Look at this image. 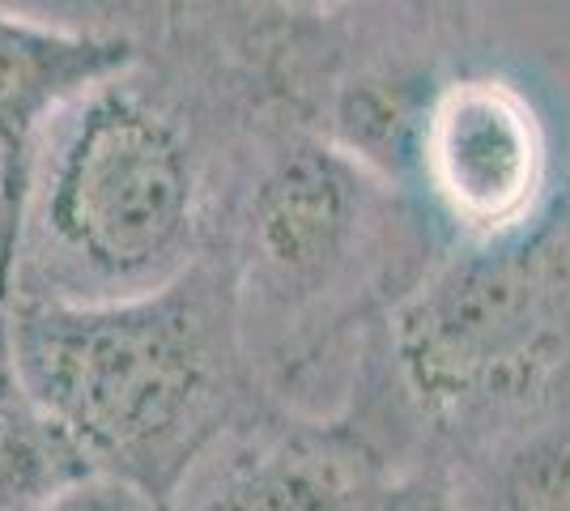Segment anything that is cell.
Segmentation results:
<instances>
[{"label":"cell","mask_w":570,"mask_h":511,"mask_svg":"<svg viewBox=\"0 0 570 511\" xmlns=\"http://www.w3.org/2000/svg\"><path fill=\"white\" fill-rule=\"evenodd\" d=\"M282 120L175 30L43 128L22 179L9 303H116L214 261L252 132Z\"/></svg>","instance_id":"obj_1"},{"label":"cell","mask_w":570,"mask_h":511,"mask_svg":"<svg viewBox=\"0 0 570 511\" xmlns=\"http://www.w3.org/2000/svg\"><path fill=\"white\" fill-rule=\"evenodd\" d=\"M448 247L396 179L307 124H261L238 158L217 256L264 401L341 414L371 333Z\"/></svg>","instance_id":"obj_2"},{"label":"cell","mask_w":570,"mask_h":511,"mask_svg":"<svg viewBox=\"0 0 570 511\" xmlns=\"http://www.w3.org/2000/svg\"><path fill=\"white\" fill-rule=\"evenodd\" d=\"M30 410L90 473L167 499L188 464L264 392L247 366L222 256L116 303H9Z\"/></svg>","instance_id":"obj_3"},{"label":"cell","mask_w":570,"mask_h":511,"mask_svg":"<svg viewBox=\"0 0 570 511\" xmlns=\"http://www.w3.org/2000/svg\"><path fill=\"white\" fill-rule=\"evenodd\" d=\"M558 193L549 124L515 77L448 73L430 102L413 196L452 244H494L546 214Z\"/></svg>","instance_id":"obj_4"},{"label":"cell","mask_w":570,"mask_h":511,"mask_svg":"<svg viewBox=\"0 0 570 511\" xmlns=\"http://www.w3.org/2000/svg\"><path fill=\"white\" fill-rule=\"evenodd\" d=\"M396 473L345 414L261 401L188 464L163 511H380Z\"/></svg>","instance_id":"obj_5"},{"label":"cell","mask_w":570,"mask_h":511,"mask_svg":"<svg viewBox=\"0 0 570 511\" xmlns=\"http://www.w3.org/2000/svg\"><path fill=\"white\" fill-rule=\"evenodd\" d=\"M145 39L0 4V179L22 205L35 141L72 98L124 69Z\"/></svg>","instance_id":"obj_6"},{"label":"cell","mask_w":570,"mask_h":511,"mask_svg":"<svg viewBox=\"0 0 570 511\" xmlns=\"http://www.w3.org/2000/svg\"><path fill=\"white\" fill-rule=\"evenodd\" d=\"M452 478L464 511H570V380Z\"/></svg>","instance_id":"obj_7"},{"label":"cell","mask_w":570,"mask_h":511,"mask_svg":"<svg viewBox=\"0 0 570 511\" xmlns=\"http://www.w3.org/2000/svg\"><path fill=\"white\" fill-rule=\"evenodd\" d=\"M81 478L90 464L30 401L0 410V511H43Z\"/></svg>","instance_id":"obj_8"},{"label":"cell","mask_w":570,"mask_h":511,"mask_svg":"<svg viewBox=\"0 0 570 511\" xmlns=\"http://www.w3.org/2000/svg\"><path fill=\"white\" fill-rule=\"evenodd\" d=\"M380 511H464V499L448 464L422 461L392 478Z\"/></svg>","instance_id":"obj_9"},{"label":"cell","mask_w":570,"mask_h":511,"mask_svg":"<svg viewBox=\"0 0 570 511\" xmlns=\"http://www.w3.org/2000/svg\"><path fill=\"white\" fill-rule=\"evenodd\" d=\"M43 511H163V503L149 499L145 490L119 482V478L90 473V478L72 482L65 494H56Z\"/></svg>","instance_id":"obj_10"},{"label":"cell","mask_w":570,"mask_h":511,"mask_svg":"<svg viewBox=\"0 0 570 511\" xmlns=\"http://www.w3.org/2000/svg\"><path fill=\"white\" fill-rule=\"evenodd\" d=\"M13 235H18V205L0 179V307H9V286H13Z\"/></svg>","instance_id":"obj_11"},{"label":"cell","mask_w":570,"mask_h":511,"mask_svg":"<svg viewBox=\"0 0 570 511\" xmlns=\"http://www.w3.org/2000/svg\"><path fill=\"white\" fill-rule=\"evenodd\" d=\"M26 392L18 380V363H13V341H9V307H0V410L22 405Z\"/></svg>","instance_id":"obj_12"}]
</instances>
